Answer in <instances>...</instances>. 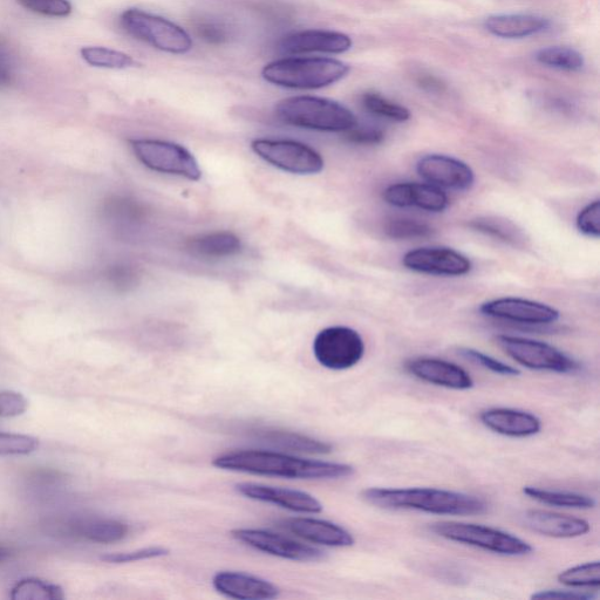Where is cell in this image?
<instances>
[{
  "instance_id": "20",
  "label": "cell",
  "mask_w": 600,
  "mask_h": 600,
  "mask_svg": "<svg viewBox=\"0 0 600 600\" xmlns=\"http://www.w3.org/2000/svg\"><path fill=\"white\" fill-rule=\"evenodd\" d=\"M213 585L221 595L240 600H270L279 597L281 592L267 579L237 571L218 572Z\"/></svg>"
},
{
  "instance_id": "24",
  "label": "cell",
  "mask_w": 600,
  "mask_h": 600,
  "mask_svg": "<svg viewBox=\"0 0 600 600\" xmlns=\"http://www.w3.org/2000/svg\"><path fill=\"white\" fill-rule=\"evenodd\" d=\"M241 238L231 231H214L193 237L187 243L190 254L207 259L233 257L242 251Z\"/></svg>"
},
{
  "instance_id": "23",
  "label": "cell",
  "mask_w": 600,
  "mask_h": 600,
  "mask_svg": "<svg viewBox=\"0 0 600 600\" xmlns=\"http://www.w3.org/2000/svg\"><path fill=\"white\" fill-rule=\"evenodd\" d=\"M548 18L533 13H503L490 16L484 22L486 30L502 39H523L549 30Z\"/></svg>"
},
{
  "instance_id": "25",
  "label": "cell",
  "mask_w": 600,
  "mask_h": 600,
  "mask_svg": "<svg viewBox=\"0 0 600 600\" xmlns=\"http://www.w3.org/2000/svg\"><path fill=\"white\" fill-rule=\"evenodd\" d=\"M101 213L114 230L124 233L135 228L146 216L145 209L138 201L121 196L108 199L102 206Z\"/></svg>"
},
{
  "instance_id": "17",
  "label": "cell",
  "mask_w": 600,
  "mask_h": 600,
  "mask_svg": "<svg viewBox=\"0 0 600 600\" xmlns=\"http://www.w3.org/2000/svg\"><path fill=\"white\" fill-rule=\"evenodd\" d=\"M406 371L413 377L449 390L468 391L474 387V380L462 367L438 358H415L408 360Z\"/></svg>"
},
{
  "instance_id": "11",
  "label": "cell",
  "mask_w": 600,
  "mask_h": 600,
  "mask_svg": "<svg viewBox=\"0 0 600 600\" xmlns=\"http://www.w3.org/2000/svg\"><path fill=\"white\" fill-rule=\"evenodd\" d=\"M231 536L248 547L289 561L319 562L326 557L323 550L268 530L236 529Z\"/></svg>"
},
{
  "instance_id": "44",
  "label": "cell",
  "mask_w": 600,
  "mask_h": 600,
  "mask_svg": "<svg viewBox=\"0 0 600 600\" xmlns=\"http://www.w3.org/2000/svg\"><path fill=\"white\" fill-rule=\"evenodd\" d=\"M347 133V140L356 145L375 146L385 140V133L379 128L358 127V125Z\"/></svg>"
},
{
  "instance_id": "15",
  "label": "cell",
  "mask_w": 600,
  "mask_h": 600,
  "mask_svg": "<svg viewBox=\"0 0 600 600\" xmlns=\"http://www.w3.org/2000/svg\"><path fill=\"white\" fill-rule=\"evenodd\" d=\"M384 200L397 208H418L428 213H443L449 206L448 196L429 183L400 182L384 190Z\"/></svg>"
},
{
  "instance_id": "36",
  "label": "cell",
  "mask_w": 600,
  "mask_h": 600,
  "mask_svg": "<svg viewBox=\"0 0 600 600\" xmlns=\"http://www.w3.org/2000/svg\"><path fill=\"white\" fill-rule=\"evenodd\" d=\"M105 279L112 289L119 292H128L140 283L138 269L127 264H117L109 267L105 272Z\"/></svg>"
},
{
  "instance_id": "3",
  "label": "cell",
  "mask_w": 600,
  "mask_h": 600,
  "mask_svg": "<svg viewBox=\"0 0 600 600\" xmlns=\"http://www.w3.org/2000/svg\"><path fill=\"white\" fill-rule=\"evenodd\" d=\"M351 68L332 58H284L265 65L262 77L272 85L291 90H320L339 83Z\"/></svg>"
},
{
  "instance_id": "32",
  "label": "cell",
  "mask_w": 600,
  "mask_h": 600,
  "mask_svg": "<svg viewBox=\"0 0 600 600\" xmlns=\"http://www.w3.org/2000/svg\"><path fill=\"white\" fill-rule=\"evenodd\" d=\"M81 57L88 65L109 70H126L138 65L129 54L100 46L84 47Z\"/></svg>"
},
{
  "instance_id": "22",
  "label": "cell",
  "mask_w": 600,
  "mask_h": 600,
  "mask_svg": "<svg viewBox=\"0 0 600 600\" xmlns=\"http://www.w3.org/2000/svg\"><path fill=\"white\" fill-rule=\"evenodd\" d=\"M524 527L552 538H576L589 533L590 523L570 515L545 510H528L522 516Z\"/></svg>"
},
{
  "instance_id": "38",
  "label": "cell",
  "mask_w": 600,
  "mask_h": 600,
  "mask_svg": "<svg viewBox=\"0 0 600 600\" xmlns=\"http://www.w3.org/2000/svg\"><path fill=\"white\" fill-rule=\"evenodd\" d=\"M459 353L463 358L473 361V363L479 364L493 373L506 375V377H517V375L521 374L520 370H517V368L507 365L506 363H503V361L488 356V354L481 351L469 349V347H462V349L459 350Z\"/></svg>"
},
{
  "instance_id": "4",
  "label": "cell",
  "mask_w": 600,
  "mask_h": 600,
  "mask_svg": "<svg viewBox=\"0 0 600 600\" xmlns=\"http://www.w3.org/2000/svg\"><path fill=\"white\" fill-rule=\"evenodd\" d=\"M275 113L284 124L311 131L346 133L358 125L349 108L319 97L286 98L278 102Z\"/></svg>"
},
{
  "instance_id": "33",
  "label": "cell",
  "mask_w": 600,
  "mask_h": 600,
  "mask_svg": "<svg viewBox=\"0 0 600 600\" xmlns=\"http://www.w3.org/2000/svg\"><path fill=\"white\" fill-rule=\"evenodd\" d=\"M361 104L367 112L375 117L384 118L394 122H406L411 120L412 113L405 106L394 102L383 95L375 92H367L361 97Z\"/></svg>"
},
{
  "instance_id": "7",
  "label": "cell",
  "mask_w": 600,
  "mask_h": 600,
  "mask_svg": "<svg viewBox=\"0 0 600 600\" xmlns=\"http://www.w3.org/2000/svg\"><path fill=\"white\" fill-rule=\"evenodd\" d=\"M129 143L142 165L154 172L184 177L189 181H199L202 177L195 156L177 143L154 139H135Z\"/></svg>"
},
{
  "instance_id": "14",
  "label": "cell",
  "mask_w": 600,
  "mask_h": 600,
  "mask_svg": "<svg viewBox=\"0 0 600 600\" xmlns=\"http://www.w3.org/2000/svg\"><path fill=\"white\" fill-rule=\"evenodd\" d=\"M422 180L438 188L467 192L475 183V173L465 161L443 154L422 156L417 163Z\"/></svg>"
},
{
  "instance_id": "40",
  "label": "cell",
  "mask_w": 600,
  "mask_h": 600,
  "mask_svg": "<svg viewBox=\"0 0 600 600\" xmlns=\"http://www.w3.org/2000/svg\"><path fill=\"white\" fill-rule=\"evenodd\" d=\"M20 5L34 13L47 17L64 18L71 15L72 5L68 0H18Z\"/></svg>"
},
{
  "instance_id": "29",
  "label": "cell",
  "mask_w": 600,
  "mask_h": 600,
  "mask_svg": "<svg viewBox=\"0 0 600 600\" xmlns=\"http://www.w3.org/2000/svg\"><path fill=\"white\" fill-rule=\"evenodd\" d=\"M469 227L483 235L493 237L497 241L513 245V247H522L525 243L522 231L513 222L504 220V218L477 217L469 222Z\"/></svg>"
},
{
  "instance_id": "46",
  "label": "cell",
  "mask_w": 600,
  "mask_h": 600,
  "mask_svg": "<svg viewBox=\"0 0 600 600\" xmlns=\"http://www.w3.org/2000/svg\"><path fill=\"white\" fill-rule=\"evenodd\" d=\"M15 79V66L12 58L4 47L0 46V87L9 86Z\"/></svg>"
},
{
  "instance_id": "5",
  "label": "cell",
  "mask_w": 600,
  "mask_h": 600,
  "mask_svg": "<svg viewBox=\"0 0 600 600\" xmlns=\"http://www.w3.org/2000/svg\"><path fill=\"white\" fill-rule=\"evenodd\" d=\"M431 531L447 541L469 545V547L494 552V554L502 556H527L534 550L528 542L521 540V538L500 529L487 527V525L440 522L433 524Z\"/></svg>"
},
{
  "instance_id": "39",
  "label": "cell",
  "mask_w": 600,
  "mask_h": 600,
  "mask_svg": "<svg viewBox=\"0 0 600 600\" xmlns=\"http://www.w3.org/2000/svg\"><path fill=\"white\" fill-rule=\"evenodd\" d=\"M576 227L579 233L586 237H600V201L595 200L586 204L576 217Z\"/></svg>"
},
{
  "instance_id": "10",
  "label": "cell",
  "mask_w": 600,
  "mask_h": 600,
  "mask_svg": "<svg viewBox=\"0 0 600 600\" xmlns=\"http://www.w3.org/2000/svg\"><path fill=\"white\" fill-rule=\"evenodd\" d=\"M251 148L259 158L291 174H318L325 166L317 150L298 141L257 139L252 141Z\"/></svg>"
},
{
  "instance_id": "35",
  "label": "cell",
  "mask_w": 600,
  "mask_h": 600,
  "mask_svg": "<svg viewBox=\"0 0 600 600\" xmlns=\"http://www.w3.org/2000/svg\"><path fill=\"white\" fill-rule=\"evenodd\" d=\"M384 231L386 236L399 241L426 238L434 234L431 225L406 217L392 218V220L387 221Z\"/></svg>"
},
{
  "instance_id": "27",
  "label": "cell",
  "mask_w": 600,
  "mask_h": 600,
  "mask_svg": "<svg viewBox=\"0 0 600 600\" xmlns=\"http://www.w3.org/2000/svg\"><path fill=\"white\" fill-rule=\"evenodd\" d=\"M259 439L270 443L272 446L292 450V452L310 454H329L332 452L330 443L291 432L270 431L268 429V431L259 432Z\"/></svg>"
},
{
  "instance_id": "18",
  "label": "cell",
  "mask_w": 600,
  "mask_h": 600,
  "mask_svg": "<svg viewBox=\"0 0 600 600\" xmlns=\"http://www.w3.org/2000/svg\"><path fill=\"white\" fill-rule=\"evenodd\" d=\"M352 39L343 32L305 30L289 34L279 47L286 54L329 53L342 54L352 49Z\"/></svg>"
},
{
  "instance_id": "28",
  "label": "cell",
  "mask_w": 600,
  "mask_h": 600,
  "mask_svg": "<svg viewBox=\"0 0 600 600\" xmlns=\"http://www.w3.org/2000/svg\"><path fill=\"white\" fill-rule=\"evenodd\" d=\"M523 493L530 497L531 500L548 504V506L552 507L592 509L595 508L597 504L596 500L591 496L563 492V490H551L527 486L523 488Z\"/></svg>"
},
{
  "instance_id": "6",
  "label": "cell",
  "mask_w": 600,
  "mask_h": 600,
  "mask_svg": "<svg viewBox=\"0 0 600 600\" xmlns=\"http://www.w3.org/2000/svg\"><path fill=\"white\" fill-rule=\"evenodd\" d=\"M121 25L128 34L154 49L170 54H184L193 49V39L181 26L139 9L126 10Z\"/></svg>"
},
{
  "instance_id": "26",
  "label": "cell",
  "mask_w": 600,
  "mask_h": 600,
  "mask_svg": "<svg viewBox=\"0 0 600 600\" xmlns=\"http://www.w3.org/2000/svg\"><path fill=\"white\" fill-rule=\"evenodd\" d=\"M75 533L95 543H115L128 535V525L108 518H88L74 525Z\"/></svg>"
},
{
  "instance_id": "41",
  "label": "cell",
  "mask_w": 600,
  "mask_h": 600,
  "mask_svg": "<svg viewBox=\"0 0 600 600\" xmlns=\"http://www.w3.org/2000/svg\"><path fill=\"white\" fill-rule=\"evenodd\" d=\"M169 550L163 547H149L129 552H118V554H107L101 557L102 561L111 564H127L145 561V559L167 556Z\"/></svg>"
},
{
  "instance_id": "43",
  "label": "cell",
  "mask_w": 600,
  "mask_h": 600,
  "mask_svg": "<svg viewBox=\"0 0 600 600\" xmlns=\"http://www.w3.org/2000/svg\"><path fill=\"white\" fill-rule=\"evenodd\" d=\"M29 401L23 394L11 391L0 392V417L13 418L24 414Z\"/></svg>"
},
{
  "instance_id": "47",
  "label": "cell",
  "mask_w": 600,
  "mask_h": 600,
  "mask_svg": "<svg viewBox=\"0 0 600 600\" xmlns=\"http://www.w3.org/2000/svg\"><path fill=\"white\" fill-rule=\"evenodd\" d=\"M11 555V552L8 548L2 547V545H0V563L6 561V559H8Z\"/></svg>"
},
{
  "instance_id": "1",
  "label": "cell",
  "mask_w": 600,
  "mask_h": 600,
  "mask_svg": "<svg viewBox=\"0 0 600 600\" xmlns=\"http://www.w3.org/2000/svg\"><path fill=\"white\" fill-rule=\"evenodd\" d=\"M216 468L292 480H338L356 472L346 463L297 458L269 450H237L225 453L213 461Z\"/></svg>"
},
{
  "instance_id": "12",
  "label": "cell",
  "mask_w": 600,
  "mask_h": 600,
  "mask_svg": "<svg viewBox=\"0 0 600 600\" xmlns=\"http://www.w3.org/2000/svg\"><path fill=\"white\" fill-rule=\"evenodd\" d=\"M402 264L408 270L418 274L461 277L473 269L470 259L452 248L425 247L406 252Z\"/></svg>"
},
{
  "instance_id": "2",
  "label": "cell",
  "mask_w": 600,
  "mask_h": 600,
  "mask_svg": "<svg viewBox=\"0 0 600 600\" xmlns=\"http://www.w3.org/2000/svg\"><path fill=\"white\" fill-rule=\"evenodd\" d=\"M361 497L378 508L417 510L434 515H482L489 508L480 497L435 488H368Z\"/></svg>"
},
{
  "instance_id": "37",
  "label": "cell",
  "mask_w": 600,
  "mask_h": 600,
  "mask_svg": "<svg viewBox=\"0 0 600 600\" xmlns=\"http://www.w3.org/2000/svg\"><path fill=\"white\" fill-rule=\"evenodd\" d=\"M38 447L39 441L33 436L0 432V455H29Z\"/></svg>"
},
{
  "instance_id": "45",
  "label": "cell",
  "mask_w": 600,
  "mask_h": 600,
  "mask_svg": "<svg viewBox=\"0 0 600 600\" xmlns=\"http://www.w3.org/2000/svg\"><path fill=\"white\" fill-rule=\"evenodd\" d=\"M531 599L592 600L596 599V596L582 591L543 590L534 593Z\"/></svg>"
},
{
  "instance_id": "42",
  "label": "cell",
  "mask_w": 600,
  "mask_h": 600,
  "mask_svg": "<svg viewBox=\"0 0 600 600\" xmlns=\"http://www.w3.org/2000/svg\"><path fill=\"white\" fill-rule=\"evenodd\" d=\"M197 36L213 45H222L227 43L230 36L227 27L223 24L214 22V20H200L195 25Z\"/></svg>"
},
{
  "instance_id": "9",
  "label": "cell",
  "mask_w": 600,
  "mask_h": 600,
  "mask_svg": "<svg viewBox=\"0 0 600 600\" xmlns=\"http://www.w3.org/2000/svg\"><path fill=\"white\" fill-rule=\"evenodd\" d=\"M363 337L347 326H331L320 331L313 342V354L320 365L332 371H345L365 356Z\"/></svg>"
},
{
  "instance_id": "21",
  "label": "cell",
  "mask_w": 600,
  "mask_h": 600,
  "mask_svg": "<svg viewBox=\"0 0 600 600\" xmlns=\"http://www.w3.org/2000/svg\"><path fill=\"white\" fill-rule=\"evenodd\" d=\"M484 426L508 438H530L542 431V421L535 414L513 408H490L480 414Z\"/></svg>"
},
{
  "instance_id": "31",
  "label": "cell",
  "mask_w": 600,
  "mask_h": 600,
  "mask_svg": "<svg viewBox=\"0 0 600 600\" xmlns=\"http://www.w3.org/2000/svg\"><path fill=\"white\" fill-rule=\"evenodd\" d=\"M12 600H63L65 592L61 586L38 578H25L13 586Z\"/></svg>"
},
{
  "instance_id": "34",
  "label": "cell",
  "mask_w": 600,
  "mask_h": 600,
  "mask_svg": "<svg viewBox=\"0 0 600 600\" xmlns=\"http://www.w3.org/2000/svg\"><path fill=\"white\" fill-rule=\"evenodd\" d=\"M558 582L575 589H598L600 586V563L589 562L564 570L557 576Z\"/></svg>"
},
{
  "instance_id": "8",
  "label": "cell",
  "mask_w": 600,
  "mask_h": 600,
  "mask_svg": "<svg viewBox=\"0 0 600 600\" xmlns=\"http://www.w3.org/2000/svg\"><path fill=\"white\" fill-rule=\"evenodd\" d=\"M496 340L511 359L529 370L559 374H574L582 370L577 360L550 344L507 334L497 336Z\"/></svg>"
},
{
  "instance_id": "16",
  "label": "cell",
  "mask_w": 600,
  "mask_h": 600,
  "mask_svg": "<svg viewBox=\"0 0 600 600\" xmlns=\"http://www.w3.org/2000/svg\"><path fill=\"white\" fill-rule=\"evenodd\" d=\"M235 489L238 494L247 499L275 504V506L295 511V513L319 514L324 509L322 502L315 496L296 489L271 487L257 483H238Z\"/></svg>"
},
{
  "instance_id": "13",
  "label": "cell",
  "mask_w": 600,
  "mask_h": 600,
  "mask_svg": "<svg viewBox=\"0 0 600 600\" xmlns=\"http://www.w3.org/2000/svg\"><path fill=\"white\" fill-rule=\"evenodd\" d=\"M483 316L523 325H550L558 322L561 312L536 300L503 297L480 306Z\"/></svg>"
},
{
  "instance_id": "19",
  "label": "cell",
  "mask_w": 600,
  "mask_h": 600,
  "mask_svg": "<svg viewBox=\"0 0 600 600\" xmlns=\"http://www.w3.org/2000/svg\"><path fill=\"white\" fill-rule=\"evenodd\" d=\"M282 527L303 540L325 547H352L356 540L345 528L330 521L311 517H292L282 522Z\"/></svg>"
},
{
  "instance_id": "30",
  "label": "cell",
  "mask_w": 600,
  "mask_h": 600,
  "mask_svg": "<svg viewBox=\"0 0 600 600\" xmlns=\"http://www.w3.org/2000/svg\"><path fill=\"white\" fill-rule=\"evenodd\" d=\"M535 58L545 67L565 72L582 71L585 65L582 53L565 46L545 47L536 53Z\"/></svg>"
}]
</instances>
